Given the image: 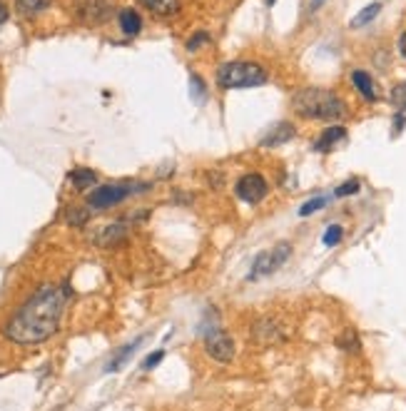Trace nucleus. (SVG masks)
<instances>
[{
    "label": "nucleus",
    "instance_id": "nucleus-1",
    "mask_svg": "<svg viewBox=\"0 0 406 411\" xmlns=\"http://www.w3.org/2000/svg\"><path fill=\"white\" fill-rule=\"evenodd\" d=\"M67 297H70L67 287H53V284L40 287L6 324V337L15 344H40L50 339L58 332Z\"/></svg>",
    "mask_w": 406,
    "mask_h": 411
},
{
    "label": "nucleus",
    "instance_id": "nucleus-2",
    "mask_svg": "<svg viewBox=\"0 0 406 411\" xmlns=\"http://www.w3.org/2000/svg\"><path fill=\"white\" fill-rule=\"evenodd\" d=\"M292 107L304 120H341L347 115V103L324 87H301L292 98Z\"/></svg>",
    "mask_w": 406,
    "mask_h": 411
},
{
    "label": "nucleus",
    "instance_id": "nucleus-3",
    "mask_svg": "<svg viewBox=\"0 0 406 411\" xmlns=\"http://www.w3.org/2000/svg\"><path fill=\"white\" fill-rule=\"evenodd\" d=\"M269 80L267 70L257 63H244V60H235V63H224L217 70V85L222 90H247V87H259Z\"/></svg>",
    "mask_w": 406,
    "mask_h": 411
},
{
    "label": "nucleus",
    "instance_id": "nucleus-4",
    "mask_svg": "<svg viewBox=\"0 0 406 411\" xmlns=\"http://www.w3.org/2000/svg\"><path fill=\"white\" fill-rule=\"evenodd\" d=\"M289 255H292L289 242H279L277 247L267 249V252H259L257 260L252 262V269H249L247 280H259V277H267V274L277 272V269L282 267L284 262L289 260Z\"/></svg>",
    "mask_w": 406,
    "mask_h": 411
},
{
    "label": "nucleus",
    "instance_id": "nucleus-5",
    "mask_svg": "<svg viewBox=\"0 0 406 411\" xmlns=\"http://www.w3.org/2000/svg\"><path fill=\"white\" fill-rule=\"evenodd\" d=\"M145 185H105V187H98L92 189L90 197H87V204H90L92 209H107L112 207V204L122 202L125 197H130L132 192H142Z\"/></svg>",
    "mask_w": 406,
    "mask_h": 411
},
{
    "label": "nucleus",
    "instance_id": "nucleus-6",
    "mask_svg": "<svg viewBox=\"0 0 406 411\" xmlns=\"http://www.w3.org/2000/svg\"><path fill=\"white\" fill-rule=\"evenodd\" d=\"M204 349L210 354L212 359L222 361V364H230L235 359V341L227 332H224L222 326H207L204 329Z\"/></svg>",
    "mask_w": 406,
    "mask_h": 411
},
{
    "label": "nucleus",
    "instance_id": "nucleus-7",
    "mask_svg": "<svg viewBox=\"0 0 406 411\" xmlns=\"http://www.w3.org/2000/svg\"><path fill=\"white\" fill-rule=\"evenodd\" d=\"M235 192H237V197H239L242 202L257 204V202H262L264 197H267L269 185H267V180H264L262 175L249 172V175H244V177H239V180H237Z\"/></svg>",
    "mask_w": 406,
    "mask_h": 411
},
{
    "label": "nucleus",
    "instance_id": "nucleus-8",
    "mask_svg": "<svg viewBox=\"0 0 406 411\" xmlns=\"http://www.w3.org/2000/svg\"><path fill=\"white\" fill-rule=\"evenodd\" d=\"M295 137V127H292V123H279L275 125V127H269L267 135L259 140V147H282V145H287L289 140Z\"/></svg>",
    "mask_w": 406,
    "mask_h": 411
},
{
    "label": "nucleus",
    "instance_id": "nucleus-9",
    "mask_svg": "<svg viewBox=\"0 0 406 411\" xmlns=\"http://www.w3.org/2000/svg\"><path fill=\"white\" fill-rule=\"evenodd\" d=\"M344 137H347V127H341V125H332V127H327V130L321 132V135L314 140V150L317 152L334 150V147L341 143V140H344Z\"/></svg>",
    "mask_w": 406,
    "mask_h": 411
},
{
    "label": "nucleus",
    "instance_id": "nucleus-10",
    "mask_svg": "<svg viewBox=\"0 0 406 411\" xmlns=\"http://www.w3.org/2000/svg\"><path fill=\"white\" fill-rule=\"evenodd\" d=\"M352 83H354V87H356V92H359V95H361L364 100H369V103H374V100L379 98V92H376V85H374V78L369 75V72L354 70V72H352Z\"/></svg>",
    "mask_w": 406,
    "mask_h": 411
},
{
    "label": "nucleus",
    "instance_id": "nucleus-11",
    "mask_svg": "<svg viewBox=\"0 0 406 411\" xmlns=\"http://www.w3.org/2000/svg\"><path fill=\"white\" fill-rule=\"evenodd\" d=\"M255 337L262 344H277V341H282V332H279V324L272 319H259L255 324Z\"/></svg>",
    "mask_w": 406,
    "mask_h": 411
},
{
    "label": "nucleus",
    "instance_id": "nucleus-12",
    "mask_svg": "<svg viewBox=\"0 0 406 411\" xmlns=\"http://www.w3.org/2000/svg\"><path fill=\"white\" fill-rule=\"evenodd\" d=\"M142 341H145V337H138V339H135V341H130V344H125L122 349H120V352L115 354V357H112V359H110V364L105 366V372H120V369H122L125 361H127V359H130V357H132V354L138 352V346L142 344Z\"/></svg>",
    "mask_w": 406,
    "mask_h": 411
},
{
    "label": "nucleus",
    "instance_id": "nucleus-13",
    "mask_svg": "<svg viewBox=\"0 0 406 411\" xmlns=\"http://www.w3.org/2000/svg\"><path fill=\"white\" fill-rule=\"evenodd\" d=\"M381 13V3H369L367 8H361L359 13L354 15L352 18V23H349V28H352V30H359V28H367L369 23H372L374 18H376V15Z\"/></svg>",
    "mask_w": 406,
    "mask_h": 411
},
{
    "label": "nucleus",
    "instance_id": "nucleus-14",
    "mask_svg": "<svg viewBox=\"0 0 406 411\" xmlns=\"http://www.w3.org/2000/svg\"><path fill=\"white\" fill-rule=\"evenodd\" d=\"M120 28H122L125 35H138L142 30V18L132 8H125L122 13H120Z\"/></svg>",
    "mask_w": 406,
    "mask_h": 411
},
{
    "label": "nucleus",
    "instance_id": "nucleus-15",
    "mask_svg": "<svg viewBox=\"0 0 406 411\" xmlns=\"http://www.w3.org/2000/svg\"><path fill=\"white\" fill-rule=\"evenodd\" d=\"M122 237H125L122 224H107L105 229H100L98 235H95V242H98L100 247H112V244L120 242Z\"/></svg>",
    "mask_w": 406,
    "mask_h": 411
},
{
    "label": "nucleus",
    "instance_id": "nucleus-16",
    "mask_svg": "<svg viewBox=\"0 0 406 411\" xmlns=\"http://www.w3.org/2000/svg\"><path fill=\"white\" fill-rule=\"evenodd\" d=\"M145 6L150 8L155 15H162V18H167V15H175L180 13V0H142Z\"/></svg>",
    "mask_w": 406,
    "mask_h": 411
},
{
    "label": "nucleus",
    "instance_id": "nucleus-17",
    "mask_svg": "<svg viewBox=\"0 0 406 411\" xmlns=\"http://www.w3.org/2000/svg\"><path fill=\"white\" fill-rule=\"evenodd\" d=\"M95 180H98V175L92 170H87V167H78V170L70 172V182L75 185L78 189H87L95 185Z\"/></svg>",
    "mask_w": 406,
    "mask_h": 411
},
{
    "label": "nucleus",
    "instance_id": "nucleus-18",
    "mask_svg": "<svg viewBox=\"0 0 406 411\" xmlns=\"http://www.w3.org/2000/svg\"><path fill=\"white\" fill-rule=\"evenodd\" d=\"M50 6V0H18V8L23 15H38Z\"/></svg>",
    "mask_w": 406,
    "mask_h": 411
},
{
    "label": "nucleus",
    "instance_id": "nucleus-19",
    "mask_svg": "<svg viewBox=\"0 0 406 411\" xmlns=\"http://www.w3.org/2000/svg\"><path fill=\"white\" fill-rule=\"evenodd\" d=\"M389 103H392L399 112H406V80L392 87V92H389Z\"/></svg>",
    "mask_w": 406,
    "mask_h": 411
},
{
    "label": "nucleus",
    "instance_id": "nucleus-20",
    "mask_svg": "<svg viewBox=\"0 0 406 411\" xmlns=\"http://www.w3.org/2000/svg\"><path fill=\"white\" fill-rule=\"evenodd\" d=\"M341 237H344L341 224H329L327 232L321 235V242H324V247H336V244L341 242Z\"/></svg>",
    "mask_w": 406,
    "mask_h": 411
},
{
    "label": "nucleus",
    "instance_id": "nucleus-21",
    "mask_svg": "<svg viewBox=\"0 0 406 411\" xmlns=\"http://www.w3.org/2000/svg\"><path fill=\"white\" fill-rule=\"evenodd\" d=\"M329 200L327 197H314V200H309V202H304L299 207V215L301 217H309V215H314V212H319V209H324V204H327Z\"/></svg>",
    "mask_w": 406,
    "mask_h": 411
},
{
    "label": "nucleus",
    "instance_id": "nucleus-22",
    "mask_svg": "<svg viewBox=\"0 0 406 411\" xmlns=\"http://www.w3.org/2000/svg\"><path fill=\"white\" fill-rule=\"evenodd\" d=\"M359 189H361V182L356 180V177H354V180H347V182H341L339 187L334 189V195H336V197H349V195H356Z\"/></svg>",
    "mask_w": 406,
    "mask_h": 411
},
{
    "label": "nucleus",
    "instance_id": "nucleus-23",
    "mask_svg": "<svg viewBox=\"0 0 406 411\" xmlns=\"http://www.w3.org/2000/svg\"><path fill=\"white\" fill-rule=\"evenodd\" d=\"M207 43H210V35H207V33H197V35H192V38L187 40V50L195 52V50H200L202 45H207Z\"/></svg>",
    "mask_w": 406,
    "mask_h": 411
},
{
    "label": "nucleus",
    "instance_id": "nucleus-24",
    "mask_svg": "<svg viewBox=\"0 0 406 411\" xmlns=\"http://www.w3.org/2000/svg\"><path fill=\"white\" fill-rule=\"evenodd\" d=\"M162 359H164V352H162V349H158L155 354L145 357V359H142V369H145V372H150V369H155V366H158Z\"/></svg>",
    "mask_w": 406,
    "mask_h": 411
},
{
    "label": "nucleus",
    "instance_id": "nucleus-25",
    "mask_svg": "<svg viewBox=\"0 0 406 411\" xmlns=\"http://www.w3.org/2000/svg\"><path fill=\"white\" fill-rule=\"evenodd\" d=\"M339 344L344 346L347 352H356V349H359V341H356V337H354L352 332H349V334H347V339H341Z\"/></svg>",
    "mask_w": 406,
    "mask_h": 411
},
{
    "label": "nucleus",
    "instance_id": "nucleus-26",
    "mask_svg": "<svg viewBox=\"0 0 406 411\" xmlns=\"http://www.w3.org/2000/svg\"><path fill=\"white\" fill-rule=\"evenodd\" d=\"M6 20H8V8H6V3L0 0V25H3Z\"/></svg>",
    "mask_w": 406,
    "mask_h": 411
},
{
    "label": "nucleus",
    "instance_id": "nucleus-27",
    "mask_svg": "<svg viewBox=\"0 0 406 411\" xmlns=\"http://www.w3.org/2000/svg\"><path fill=\"white\" fill-rule=\"evenodd\" d=\"M399 52L406 58V30L401 33V38H399Z\"/></svg>",
    "mask_w": 406,
    "mask_h": 411
},
{
    "label": "nucleus",
    "instance_id": "nucleus-28",
    "mask_svg": "<svg viewBox=\"0 0 406 411\" xmlns=\"http://www.w3.org/2000/svg\"><path fill=\"white\" fill-rule=\"evenodd\" d=\"M324 3H327V0H312V10H319Z\"/></svg>",
    "mask_w": 406,
    "mask_h": 411
},
{
    "label": "nucleus",
    "instance_id": "nucleus-29",
    "mask_svg": "<svg viewBox=\"0 0 406 411\" xmlns=\"http://www.w3.org/2000/svg\"><path fill=\"white\" fill-rule=\"evenodd\" d=\"M275 3H277V0H267V6H269V8H272V6H275Z\"/></svg>",
    "mask_w": 406,
    "mask_h": 411
}]
</instances>
